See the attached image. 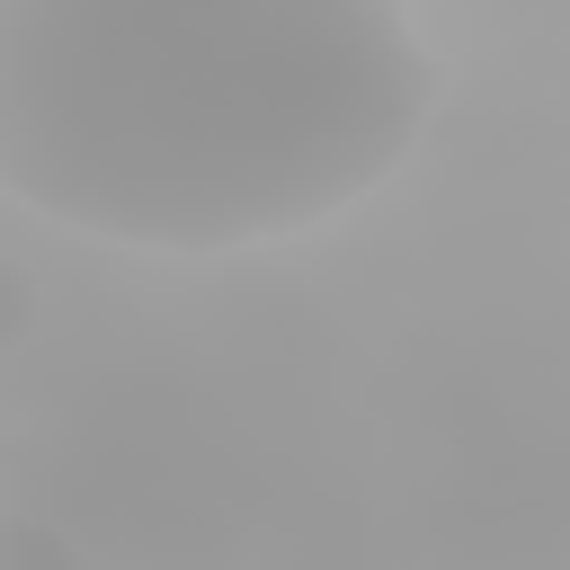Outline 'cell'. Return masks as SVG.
I'll return each mask as SVG.
<instances>
[{
	"label": "cell",
	"instance_id": "2",
	"mask_svg": "<svg viewBox=\"0 0 570 570\" xmlns=\"http://www.w3.org/2000/svg\"><path fill=\"white\" fill-rule=\"evenodd\" d=\"M0 570H89V552L62 525H45V517L0 508Z\"/></svg>",
	"mask_w": 570,
	"mask_h": 570
},
{
	"label": "cell",
	"instance_id": "1",
	"mask_svg": "<svg viewBox=\"0 0 570 570\" xmlns=\"http://www.w3.org/2000/svg\"><path fill=\"white\" fill-rule=\"evenodd\" d=\"M436 107L392 0H0V187L116 249H258L374 196Z\"/></svg>",
	"mask_w": 570,
	"mask_h": 570
},
{
	"label": "cell",
	"instance_id": "3",
	"mask_svg": "<svg viewBox=\"0 0 570 570\" xmlns=\"http://www.w3.org/2000/svg\"><path fill=\"white\" fill-rule=\"evenodd\" d=\"M27 330H36V276H27V258L0 249V356H9Z\"/></svg>",
	"mask_w": 570,
	"mask_h": 570
}]
</instances>
